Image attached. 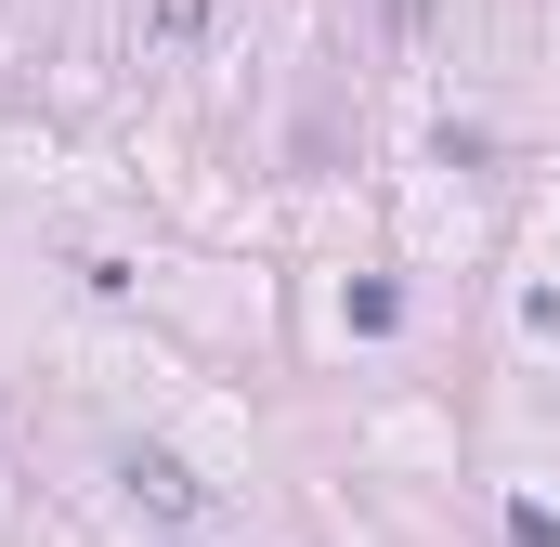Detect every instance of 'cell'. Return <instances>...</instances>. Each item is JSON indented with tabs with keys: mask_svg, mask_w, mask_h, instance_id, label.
Returning a JSON list of instances; mask_svg holds the SVG:
<instances>
[{
	"mask_svg": "<svg viewBox=\"0 0 560 547\" xmlns=\"http://www.w3.org/2000/svg\"><path fill=\"white\" fill-rule=\"evenodd\" d=\"M118 482H131V496L156 509V522H196V509H209V496H196V482H183L170 456H118Z\"/></svg>",
	"mask_w": 560,
	"mask_h": 547,
	"instance_id": "obj_1",
	"label": "cell"
},
{
	"mask_svg": "<svg viewBox=\"0 0 560 547\" xmlns=\"http://www.w3.org/2000/svg\"><path fill=\"white\" fill-rule=\"evenodd\" d=\"M352 326H365V339H392V326H405V287H378V274H365V287H352Z\"/></svg>",
	"mask_w": 560,
	"mask_h": 547,
	"instance_id": "obj_2",
	"label": "cell"
},
{
	"mask_svg": "<svg viewBox=\"0 0 560 547\" xmlns=\"http://www.w3.org/2000/svg\"><path fill=\"white\" fill-rule=\"evenodd\" d=\"M509 547H560V509H535V496H509Z\"/></svg>",
	"mask_w": 560,
	"mask_h": 547,
	"instance_id": "obj_3",
	"label": "cell"
}]
</instances>
